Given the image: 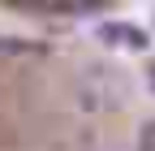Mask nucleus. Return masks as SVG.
I'll use <instances>...</instances> for the list:
<instances>
[{
    "label": "nucleus",
    "mask_w": 155,
    "mask_h": 151,
    "mask_svg": "<svg viewBox=\"0 0 155 151\" xmlns=\"http://www.w3.org/2000/svg\"><path fill=\"white\" fill-rule=\"evenodd\" d=\"M129 95H134L129 69L108 65V61H91V65L78 69V78H73V99L86 112H112V108L129 104Z\"/></svg>",
    "instance_id": "nucleus-1"
},
{
    "label": "nucleus",
    "mask_w": 155,
    "mask_h": 151,
    "mask_svg": "<svg viewBox=\"0 0 155 151\" xmlns=\"http://www.w3.org/2000/svg\"><path fill=\"white\" fill-rule=\"evenodd\" d=\"M99 39L104 43H116V48H147L142 26H134V22H104L99 26Z\"/></svg>",
    "instance_id": "nucleus-2"
},
{
    "label": "nucleus",
    "mask_w": 155,
    "mask_h": 151,
    "mask_svg": "<svg viewBox=\"0 0 155 151\" xmlns=\"http://www.w3.org/2000/svg\"><path fill=\"white\" fill-rule=\"evenodd\" d=\"M142 151H155V121L142 125Z\"/></svg>",
    "instance_id": "nucleus-3"
},
{
    "label": "nucleus",
    "mask_w": 155,
    "mask_h": 151,
    "mask_svg": "<svg viewBox=\"0 0 155 151\" xmlns=\"http://www.w3.org/2000/svg\"><path fill=\"white\" fill-rule=\"evenodd\" d=\"M151 86H155V65H151Z\"/></svg>",
    "instance_id": "nucleus-4"
},
{
    "label": "nucleus",
    "mask_w": 155,
    "mask_h": 151,
    "mask_svg": "<svg viewBox=\"0 0 155 151\" xmlns=\"http://www.w3.org/2000/svg\"><path fill=\"white\" fill-rule=\"evenodd\" d=\"M104 151H125V147H104Z\"/></svg>",
    "instance_id": "nucleus-5"
}]
</instances>
